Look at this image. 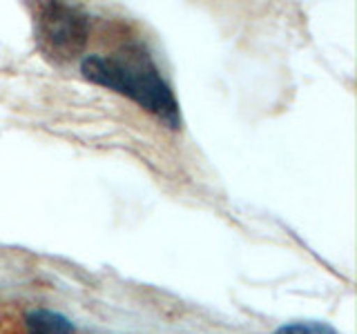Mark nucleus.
<instances>
[{
  "instance_id": "f257e3e1",
  "label": "nucleus",
  "mask_w": 357,
  "mask_h": 334,
  "mask_svg": "<svg viewBox=\"0 0 357 334\" xmlns=\"http://www.w3.org/2000/svg\"><path fill=\"white\" fill-rule=\"evenodd\" d=\"M87 81L132 98L167 127L181 125L178 105L170 85L163 81L159 67L141 47H126L112 56H87L81 65Z\"/></svg>"
},
{
  "instance_id": "f03ea898",
  "label": "nucleus",
  "mask_w": 357,
  "mask_h": 334,
  "mask_svg": "<svg viewBox=\"0 0 357 334\" xmlns=\"http://www.w3.org/2000/svg\"><path fill=\"white\" fill-rule=\"evenodd\" d=\"M38 42L52 61H72L87 42V18L76 7L45 3L38 9Z\"/></svg>"
},
{
  "instance_id": "7ed1b4c3",
  "label": "nucleus",
  "mask_w": 357,
  "mask_h": 334,
  "mask_svg": "<svg viewBox=\"0 0 357 334\" xmlns=\"http://www.w3.org/2000/svg\"><path fill=\"white\" fill-rule=\"evenodd\" d=\"M29 334H74V326L59 312L52 310H31L25 317Z\"/></svg>"
},
{
  "instance_id": "20e7f679",
  "label": "nucleus",
  "mask_w": 357,
  "mask_h": 334,
  "mask_svg": "<svg viewBox=\"0 0 357 334\" xmlns=\"http://www.w3.org/2000/svg\"><path fill=\"white\" fill-rule=\"evenodd\" d=\"M275 334H337L326 323H290L282 326Z\"/></svg>"
}]
</instances>
